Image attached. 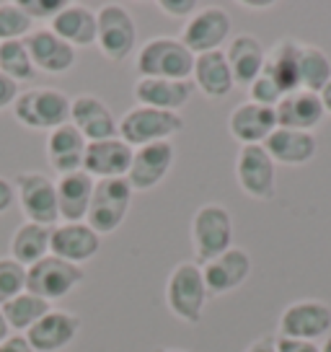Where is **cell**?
<instances>
[{
    "label": "cell",
    "instance_id": "cell-35",
    "mask_svg": "<svg viewBox=\"0 0 331 352\" xmlns=\"http://www.w3.org/2000/svg\"><path fill=\"white\" fill-rule=\"evenodd\" d=\"M23 290H26V267L13 262L11 256H3L0 259V306L21 296Z\"/></svg>",
    "mask_w": 331,
    "mask_h": 352
},
{
    "label": "cell",
    "instance_id": "cell-5",
    "mask_svg": "<svg viewBox=\"0 0 331 352\" xmlns=\"http://www.w3.org/2000/svg\"><path fill=\"white\" fill-rule=\"evenodd\" d=\"M96 47L109 63H124L137 47V23L119 3H106L96 11Z\"/></svg>",
    "mask_w": 331,
    "mask_h": 352
},
{
    "label": "cell",
    "instance_id": "cell-1",
    "mask_svg": "<svg viewBox=\"0 0 331 352\" xmlns=\"http://www.w3.org/2000/svg\"><path fill=\"white\" fill-rule=\"evenodd\" d=\"M207 287L197 262H179L166 280V306L184 324H199L207 306Z\"/></svg>",
    "mask_w": 331,
    "mask_h": 352
},
{
    "label": "cell",
    "instance_id": "cell-42",
    "mask_svg": "<svg viewBox=\"0 0 331 352\" xmlns=\"http://www.w3.org/2000/svg\"><path fill=\"white\" fill-rule=\"evenodd\" d=\"M0 352H34L23 334H11L0 342Z\"/></svg>",
    "mask_w": 331,
    "mask_h": 352
},
{
    "label": "cell",
    "instance_id": "cell-29",
    "mask_svg": "<svg viewBox=\"0 0 331 352\" xmlns=\"http://www.w3.org/2000/svg\"><path fill=\"white\" fill-rule=\"evenodd\" d=\"M264 73L282 88V94L300 91V42L279 39L266 52Z\"/></svg>",
    "mask_w": 331,
    "mask_h": 352
},
{
    "label": "cell",
    "instance_id": "cell-21",
    "mask_svg": "<svg viewBox=\"0 0 331 352\" xmlns=\"http://www.w3.org/2000/svg\"><path fill=\"white\" fill-rule=\"evenodd\" d=\"M277 130V114L269 107L243 101L228 117V132L241 145H264V140Z\"/></svg>",
    "mask_w": 331,
    "mask_h": 352
},
{
    "label": "cell",
    "instance_id": "cell-43",
    "mask_svg": "<svg viewBox=\"0 0 331 352\" xmlns=\"http://www.w3.org/2000/svg\"><path fill=\"white\" fill-rule=\"evenodd\" d=\"M246 352H277L275 350V337H259L256 342H251Z\"/></svg>",
    "mask_w": 331,
    "mask_h": 352
},
{
    "label": "cell",
    "instance_id": "cell-3",
    "mask_svg": "<svg viewBox=\"0 0 331 352\" xmlns=\"http://www.w3.org/2000/svg\"><path fill=\"white\" fill-rule=\"evenodd\" d=\"M11 109L23 127L52 132L70 122V96L57 88H29L19 94Z\"/></svg>",
    "mask_w": 331,
    "mask_h": 352
},
{
    "label": "cell",
    "instance_id": "cell-24",
    "mask_svg": "<svg viewBox=\"0 0 331 352\" xmlns=\"http://www.w3.org/2000/svg\"><path fill=\"white\" fill-rule=\"evenodd\" d=\"M86 145H89V140H86L70 122H65L62 127H57V130L49 132L45 151H47V161L52 166V171H57L60 176L83 171Z\"/></svg>",
    "mask_w": 331,
    "mask_h": 352
},
{
    "label": "cell",
    "instance_id": "cell-39",
    "mask_svg": "<svg viewBox=\"0 0 331 352\" xmlns=\"http://www.w3.org/2000/svg\"><path fill=\"white\" fill-rule=\"evenodd\" d=\"M277 352H321V344L306 340H287V337H275Z\"/></svg>",
    "mask_w": 331,
    "mask_h": 352
},
{
    "label": "cell",
    "instance_id": "cell-27",
    "mask_svg": "<svg viewBox=\"0 0 331 352\" xmlns=\"http://www.w3.org/2000/svg\"><path fill=\"white\" fill-rule=\"evenodd\" d=\"M192 83L199 88L207 99H225L233 91L236 80H233L231 65L225 60V52H207V55L194 57V70H192Z\"/></svg>",
    "mask_w": 331,
    "mask_h": 352
},
{
    "label": "cell",
    "instance_id": "cell-40",
    "mask_svg": "<svg viewBox=\"0 0 331 352\" xmlns=\"http://www.w3.org/2000/svg\"><path fill=\"white\" fill-rule=\"evenodd\" d=\"M19 94H21V91H19V83L0 73V109L13 107V101L19 99Z\"/></svg>",
    "mask_w": 331,
    "mask_h": 352
},
{
    "label": "cell",
    "instance_id": "cell-25",
    "mask_svg": "<svg viewBox=\"0 0 331 352\" xmlns=\"http://www.w3.org/2000/svg\"><path fill=\"white\" fill-rule=\"evenodd\" d=\"M225 60H228V65H231L236 86L249 88L256 78L262 76V70H264L266 50L254 34H238V36H233L231 44H228Z\"/></svg>",
    "mask_w": 331,
    "mask_h": 352
},
{
    "label": "cell",
    "instance_id": "cell-46",
    "mask_svg": "<svg viewBox=\"0 0 331 352\" xmlns=\"http://www.w3.org/2000/svg\"><path fill=\"white\" fill-rule=\"evenodd\" d=\"M246 8H251V11H269V8H275V3H243Z\"/></svg>",
    "mask_w": 331,
    "mask_h": 352
},
{
    "label": "cell",
    "instance_id": "cell-16",
    "mask_svg": "<svg viewBox=\"0 0 331 352\" xmlns=\"http://www.w3.org/2000/svg\"><path fill=\"white\" fill-rule=\"evenodd\" d=\"M80 324L83 321L76 314L52 308L23 337L32 344L34 352H60L73 344V340H76L78 331H80Z\"/></svg>",
    "mask_w": 331,
    "mask_h": 352
},
{
    "label": "cell",
    "instance_id": "cell-18",
    "mask_svg": "<svg viewBox=\"0 0 331 352\" xmlns=\"http://www.w3.org/2000/svg\"><path fill=\"white\" fill-rule=\"evenodd\" d=\"M101 249V236L89 223H57L52 228L49 254L60 256L70 264H80L93 259Z\"/></svg>",
    "mask_w": 331,
    "mask_h": 352
},
{
    "label": "cell",
    "instance_id": "cell-33",
    "mask_svg": "<svg viewBox=\"0 0 331 352\" xmlns=\"http://www.w3.org/2000/svg\"><path fill=\"white\" fill-rule=\"evenodd\" d=\"M0 73L5 78H11L16 83L32 80L36 67H34L29 50L23 39H13V42H0Z\"/></svg>",
    "mask_w": 331,
    "mask_h": 352
},
{
    "label": "cell",
    "instance_id": "cell-4",
    "mask_svg": "<svg viewBox=\"0 0 331 352\" xmlns=\"http://www.w3.org/2000/svg\"><path fill=\"white\" fill-rule=\"evenodd\" d=\"M192 246L197 264L212 262L233 246V215L222 205H202L192 218Z\"/></svg>",
    "mask_w": 331,
    "mask_h": 352
},
{
    "label": "cell",
    "instance_id": "cell-14",
    "mask_svg": "<svg viewBox=\"0 0 331 352\" xmlns=\"http://www.w3.org/2000/svg\"><path fill=\"white\" fill-rule=\"evenodd\" d=\"M70 124L89 143L119 138V122L114 117V111L93 94H80L76 99H70Z\"/></svg>",
    "mask_w": 331,
    "mask_h": 352
},
{
    "label": "cell",
    "instance_id": "cell-30",
    "mask_svg": "<svg viewBox=\"0 0 331 352\" xmlns=\"http://www.w3.org/2000/svg\"><path fill=\"white\" fill-rule=\"evenodd\" d=\"M55 226H39V223H21L11 236V259L21 267H32L39 259L49 256V241H52Z\"/></svg>",
    "mask_w": 331,
    "mask_h": 352
},
{
    "label": "cell",
    "instance_id": "cell-38",
    "mask_svg": "<svg viewBox=\"0 0 331 352\" xmlns=\"http://www.w3.org/2000/svg\"><path fill=\"white\" fill-rule=\"evenodd\" d=\"M155 8L163 13V16H171V19H192L194 13L199 11L197 0H158Z\"/></svg>",
    "mask_w": 331,
    "mask_h": 352
},
{
    "label": "cell",
    "instance_id": "cell-7",
    "mask_svg": "<svg viewBox=\"0 0 331 352\" xmlns=\"http://www.w3.org/2000/svg\"><path fill=\"white\" fill-rule=\"evenodd\" d=\"M130 208H133V187L127 184V179H99L93 187L86 223L99 236H109L124 223Z\"/></svg>",
    "mask_w": 331,
    "mask_h": 352
},
{
    "label": "cell",
    "instance_id": "cell-36",
    "mask_svg": "<svg viewBox=\"0 0 331 352\" xmlns=\"http://www.w3.org/2000/svg\"><path fill=\"white\" fill-rule=\"evenodd\" d=\"M249 96H251L249 101H254V104H262V107L275 109L277 104L282 101V96H285V94H282V88L277 86L275 80H272V78L262 70V76L256 78L254 83L249 86Z\"/></svg>",
    "mask_w": 331,
    "mask_h": 352
},
{
    "label": "cell",
    "instance_id": "cell-12",
    "mask_svg": "<svg viewBox=\"0 0 331 352\" xmlns=\"http://www.w3.org/2000/svg\"><path fill=\"white\" fill-rule=\"evenodd\" d=\"M233 29V21L228 11H222L218 6H207V8H199L187 23H184V32H181V42L187 47L192 55H207V52H218L222 44L228 42Z\"/></svg>",
    "mask_w": 331,
    "mask_h": 352
},
{
    "label": "cell",
    "instance_id": "cell-20",
    "mask_svg": "<svg viewBox=\"0 0 331 352\" xmlns=\"http://www.w3.org/2000/svg\"><path fill=\"white\" fill-rule=\"evenodd\" d=\"M194 94V83L189 80H171V78H137L135 83V99L137 107L150 109L176 111L184 109Z\"/></svg>",
    "mask_w": 331,
    "mask_h": 352
},
{
    "label": "cell",
    "instance_id": "cell-19",
    "mask_svg": "<svg viewBox=\"0 0 331 352\" xmlns=\"http://www.w3.org/2000/svg\"><path fill=\"white\" fill-rule=\"evenodd\" d=\"M133 153L135 148H130L122 138L89 143L86 155H83V171L93 176L96 182L99 179H124L133 166Z\"/></svg>",
    "mask_w": 331,
    "mask_h": 352
},
{
    "label": "cell",
    "instance_id": "cell-44",
    "mask_svg": "<svg viewBox=\"0 0 331 352\" xmlns=\"http://www.w3.org/2000/svg\"><path fill=\"white\" fill-rule=\"evenodd\" d=\"M319 96H321V104H323V111H326V114H331V80L323 86V91H321Z\"/></svg>",
    "mask_w": 331,
    "mask_h": 352
},
{
    "label": "cell",
    "instance_id": "cell-2",
    "mask_svg": "<svg viewBox=\"0 0 331 352\" xmlns=\"http://www.w3.org/2000/svg\"><path fill=\"white\" fill-rule=\"evenodd\" d=\"M135 70L140 78L189 80L194 70V55L184 47L179 36H155L140 47Z\"/></svg>",
    "mask_w": 331,
    "mask_h": 352
},
{
    "label": "cell",
    "instance_id": "cell-23",
    "mask_svg": "<svg viewBox=\"0 0 331 352\" xmlns=\"http://www.w3.org/2000/svg\"><path fill=\"white\" fill-rule=\"evenodd\" d=\"M264 151L277 166H306L316 158L319 151V140L313 132H298V130H285L277 127L269 138L264 140Z\"/></svg>",
    "mask_w": 331,
    "mask_h": 352
},
{
    "label": "cell",
    "instance_id": "cell-34",
    "mask_svg": "<svg viewBox=\"0 0 331 352\" xmlns=\"http://www.w3.org/2000/svg\"><path fill=\"white\" fill-rule=\"evenodd\" d=\"M32 19L19 8V3H0V42L26 39L32 34Z\"/></svg>",
    "mask_w": 331,
    "mask_h": 352
},
{
    "label": "cell",
    "instance_id": "cell-47",
    "mask_svg": "<svg viewBox=\"0 0 331 352\" xmlns=\"http://www.w3.org/2000/svg\"><path fill=\"white\" fill-rule=\"evenodd\" d=\"M321 352H331V334L323 340V344H321Z\"/></svg>",
    "mask_w": 331,
    "mask_h": 352
},
{
    "label": "cell",
    "instance_id": "cell-41",
    "mask_svg": "<svg viewBox=\"0 0 331 352\" xmlns=\"http://www.w3.org/2000/svg\"><path fill=\"white\" fill-rule=\"evenodd\" d=\"M13 202H16V187L5 176H0V215L8 212L13 208Z\"/></svg>",
    "mask_w": 331,
    "mask_h": 352
},
{
    "label": "cell",
    "instance_id": "cell-8",
    "mask_svg": "<svg viewBox=\"0 0 331 352\" xmlns=\"http://www.w3.org/2000/svg\"><path fill=\"white\" fill-rule=\"evenodd\" d=\"M83 280H86L83 267L49 254V256L39 259L26 270V293L39 296L42 300L52 303V300L70 296Z\"/></svg>",
    "mask_w": 331,
    "mask_h": 352
},
{
    "label": "cell",
    "instance_id": "cell-32",
    "mask_svg": "<svg viewBox=\"0 0 331 352\" xmlns=\"http://www.w3.org/2000/svg\"><path fill=\"white\" fill-rule=\"evenodd\" d=\"M329 80H331L329 55L321 47L300 44V91L321 94Z\"/></svg>",
    "mask_w": 331,
    "mask_h": 352
},
{
    "label": "cell",
    "instance_id": "cell-17",
    "mask_svg": "<svg viewBox=\"0 0 331 352\" xmlns=\"http://www.w3.org/2000/svg\"><path fill=\"white\" fill-rule=\"evenodd\" d=\"M251 275V256L238 246H231L225 254L215 256L212 262L202 264V277L207 296H225L233 293Z\"/></svg>",
    "mask_w": 331,
    "mask_h": 352
},
{
    "label": "cell",
    "instance_id": "cell-10",
    "mask_svg": "<svg viewBox=\"0 0 331 352\" xmlns=\"http://www.w3.org/2000/svg\"><path fill=\"white\" fill-rule=\"evenodd\" d=\"M277 331H279L277 337H287V340H326L331 334V306L316 298L295 300L279 314Z\"/></svg>",
    "mask_w": 331,
    "mask_h": 352
},
{
    "label": "cell",
    "instance_id": "cell-37",
    "mask_svg": "<svg viewBox=\"0 0 331 352\" xmlns=\"http://www.w3.org/2000/svg\"><path fill=\"white\" fill-rule=\"evenodd\" d=\"M65 0H19V8H21L29 19H39V21H52L57 13L65 8Z\"/></svg>",
    "mask_w": 331,
    "mask_h": 352
},
{
    "label": "cell",
    "instance_id": "cell-6",
    "mask_svg": "<svg viewBox=\"0 0 331 352\" xmlns=\"http://www.w3.org/2000/svg\"><path fill=\"white\" fill-rule=\"evenodd\" d=\"M184 130V117L176 111L133 107L119 120V138L130 148H143L150 143H163Z\"/></svg>",
    "mask_w": 331,
    "mask_h": 352
},
{
    "label": "cell",
    "instance_id": "cell-26",
    "mask_svg": "<svg viewBox=\"0 0 331 352\" xmlns=\"http://www.w3.org/2000/svg\"><path fill=\"white\" fill-rule=\"evenodd\" d=\"M96 179L86 171L60 176L57 182V212L65 223H86Z\"/></svg>",
    "mask_w": 331,
    "mask_h": 352
},
{
    "label": "cell",
    "instance_id": "cell-48",
    "mask_svg": "<svg viewBox=\"0 0 331 352\" xmlns=\"http://www.w3.org/2000/svg\"><path fill=\"white\" fill-rule=\"evenodd\" d=\"M155 352H187V350H174V347H161V350H155Z\"/></svg>",
    "mask_w": 331,
    "mask_h": 352
},
{
    "label": "cell",
    "instance_id": "cell-45",
    "mask_svg": "<svg viewBox=\"0 0 331 352\" xmlns=\"http://www.w3.org/2000/svg\"><path fill=\"white\" fill-rule=\"evenodd\" d=\"M5 337H11V327H8V321L3 316V308H0V342L5 340Z\"/></svg>",
    "mask_w": 331,
    "mask_h": 352
},
{
    "label": "cell",
    "instance_id": "cell-22",
    "mask_svg": "<svg viewBox=\"0 0 331 352\" xmlns=\"http://www.w3.org/2000/svg\"><path fill=\"white\" fill-rule=\"evenodd\" d=\"M275 114H277V127L298 130V132H313L321 122L326 120L321 96L319 94H310V91L285 94L282 101L275 107Z\"/></svg>",
    "mask_w": 331,
    "mask_h": 352
},
{
    "label": "cell",
    "instance_id": "cell-13",
    "mask_svg": "<svg viewBox=\"0 0 331 352\" xmlns=\"http://www.w3.org/2000/svg\"><path fill=\"white\" fill-rule=\"evenodd\" d=\"M174 161H176V148L171 140L135 148L133 166L124 179L133 187V192H148V189L158 187L168 176V171L174 168Z\"/></svg>",
    "mask_w": 331,
    "mask_h": 352
},
{
    "label": "cell",
    "instance_id": "cell-15",
    "mask_svg": "<svg viewBox=\"0 0 331 352\" xmlns=\"http://www.w3.org/2000/svg\"><path fill=\"white\" fill-rule=\"evenodd\" d=\"M29 57L36 70L49 73V76H65L67 70L76 65V47L62 42L49 26L45 29H32V34L23 39Z\"/></svg>",
    "mask_w": 331,
    "mask_h": 352
},
{
    "label": "cell",
    "instance_id": "cell-28",
    "mask_svg": "<svg viewBox=\"0 0 331 352\" xmlns=\"http://www.w3.org/2000/svg\"><path fill=\"white\" fill-rule=\"evenodd\" d=\"M49 29L70 47H91L96 44V11L78 3H67L49 21Z\"/></svg>",
    "mask_w": 331,
    "mask_h": 352
},
{
    "label": "cell",
    "instance_id": "cell-31",
    "mask_svg": "<svg viewBox=\"0 0 331 352\" xmlns=\"http://www.w3.org/2000/svg\"><path fill=\"white\" fill-rule=\"evenodd\" d=\"M0 308H3V316L8 321V327H11L16 334H26L45 314L52 311V303H47V300H42L39 296H32V293L23 290L21 296H16L13 300H8L5 306H0Z\"/></svg>",
    "mask_w": 331,
    "mask_h": 352
},
{
    "label": "cell",
    "instance_id": "cell-9",
    "mask_svg": "<svg viewBox=\"0 0 331 352\" xmlns=\"http://www.w3.org/2000/svg\"><path fill=\"white\" fill-rule=\"evenodd\" d=\"M236 182L243 195L256 202H269L277 195V164L264 145H241L236 158Z\"/></svg>",
    "mask_w": 331,
    "mask_h": 352
},
{
    "label": "cell",
    "instance_id": "cell-11",
    "mask_svg": "<svg viewBox=\"0 0 331 352\" xmlns=\"http://www.w3.org/2000/svg\"><path fill=\"white\" fill-rule=\"evenodd\" d=\"M16 187V202L21 205V212L29 223L39 226H57V184L49 176L39 171H23L13 182Z\"/></svg>",
    "mask_w": 331,
    "mask_h": 352
}]
</instances>
